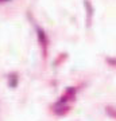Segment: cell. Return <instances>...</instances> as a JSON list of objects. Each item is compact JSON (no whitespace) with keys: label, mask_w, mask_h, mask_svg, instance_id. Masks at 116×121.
I'll use <instances>...</instances> for the list:
<instances>
[{"label":"cell","mask_w":116,"mask_h":121,"mask_svg":"<svg viewBox=\"0 0 116 121\" xmlns=\"http://www.w3.org/2000/svg\"><path fill=\"white\" fill-rule=\"evenodd\" d=\"M0 1H9V0H0Z\"/></svg>","instance_id":"6da1fadb"}]
</instances>
